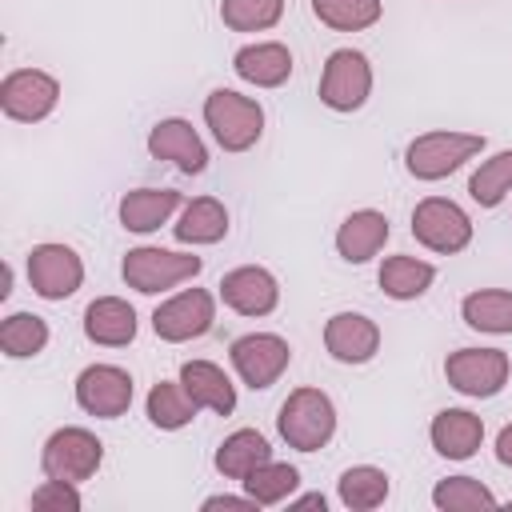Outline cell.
<instances>
[{
	"label": "cell",
	"instance_id": "1",
	"mask_svg": "<svg viewBox=\"0 0 512 512\" xmlns=\"http://www.w3.org/2000/svg\"><path fill=\"white\" fill-rule=\"evenodd\" d=\"M484 136L480 132H464V128H436V132H420L408 140L404 148V168L412 180L436 184L452 172H460L468 160H476L484 152Z\"/></svg>",
	"mask_w": 512,
	"mask_h": 512
},
{
	"label": "cell",
	"instance_id": "2",
	"mask_svg": "<svg viewBox=\"0 0 512 512\" xmlns=\"http://www.w3.org/2000/svg\"><path fill=\"white\" fill-rule=\"evenodd\" d=\"M276 432L296 452H320L336 436V404L324 388H292L276 412Z\"/></svg>",
	"mask_w": 512,
	"mask_h": 512
},
{
	"label": "cell",
	"instance_id": "3",
	"mask_svg": "<svg viewBox=\"0 0 512 512\" xmlns=\"http://www.w3.org/2000/svg\"><path fill=\"white\" fill-rule=\"evenodd\" d=\"M204 272V260L192 252H176V248H156V244H140L128 248L120 260V276L132 292L140 296H160L168 288H180L188 280H196Z\"/></svg>",
	"mask_w": 512,
	"mask_h": 512
},
{
	"label": "cell",
	"instance_id": "4",
	"mask_svg": "<svg viewBox=\"0 0 512 512\" xmlns=\"http://www.w3.org/2000/svg\"><path fill=\"white\" fill-rule=\"evenodd\" d=\"M204 128L224 152H248L264 136V108L236 88H212L204 96Z\"/></svg>",
	"mask_w": 512,
	"mask_h": 512
},
{
	"label": "cell",
	"instance_id": "5",
	"mask_svg": "<svg viewBox=\"0 0 512 512\" xmlns=\"http://www.w3.org/2000/svg\"><path fill=\"white\" fill-rule=\"evenodd\" d=\"M100 464H104V440L92 428H80V424L56 428L40 448V472L52 476V480L84 484L100 472Z\"/></svg>",
	"mask_w": 512,
	"mask_h": 512
},
{
	"label": "cell",
	"instance_id": "6",
	"mask_svg": "<svg viewBox=\"0 0 512 512\" xmlns=\"http://www.w3.org/2000/svg\"><path fill=\"white\" fill-rule=\"evenodd\" d=\"M372 84H376L372 60H368L360 48H336V52H328V60H324L316 96H320V104H324L328 112H340V116H344V112H360V108L368 104Z\"/></svg>",
	"mask_w": 512,
	"mask_h": 512
},
{
	"label": "cell",
	"instance_id": "7",
	"mask_svg": "<svg viewBox=\"0 0 512 512\" xmlns=\"http://www.w3.org/2000/svg\"><path fill=\"white\" fill-rule=\"evenodd\" d=\"M412 236H416V244H424L436 256H456V252H464L472 244L476 224H472V216L456 200L424 196L412 208Z\"/></svg>",
	"mask_w": 512,
	"mask_h": 512
},
{
	"label": "cell",
	"instance_id": "8",
	"mask_svg": "<svg viewBox=\"0 0 512 512\" xmlns=\"http://www.w3.org/2000/svg\"><path fill=\"white\" fill-rule=\"evenodd\" d=\"M512 360L504 348H456L444 360V380L468 400H492L504 392Z\"/></svg>",
	"mask_w": 512,
	"mask_h": 512
},
{
	"label": "cell",
	"instance_id": "9",
	"mask_svg": "<svg viewBox=\"0 0 512 512\" xmlns=\"http://www.w3.org/2000/svg\"><path fill=\"white\" fill-rule=\"evenodd\" d=\"M228 360H232L240 384H248L252 392H264V388H272L288 372L292 344L280 332H244V336L232 340Z\"/></svg>",
	"mask_w": 512,
	"mask_h": 512
},
{
	"label": "cell",
	"instance_id": "10",
	"mask_svg": "<svg viewBox=\"0 0 512 512\" xmlns=\"http://www.w3.org/2000/svg\"><path fill=\"white\" fill-rule=\"evenodd\" d=\"M216 324V296L208 288H180L176 296L160 300L152 312V332L164 344H188L212 332Z\"/></svg>",
	"mask_w": 512,
	"mask_h": 512
},
{
	"label": "cell",
	"instance_id": "11",
	"mask_svg": "<svg viewBox=\"0 0 512 512\" xmlns=\"http://www.w3.org/2000/svg\"><path fill=\"white\" fill-rule=\"evenodd\" d=\"M60 104V80L44 68H16L0 80V112L16 124H40Z\"/></svg>",
	"mask_w": 512,
	"mask_h": 512
},
{
	"label": "cell",
	"instance_id": "12",
	"mask_svg": "<svg viewBox=\"0 0 512 512\" xmlns=\"http://www.w3.org/2000/svg\"><path fill=\"white\" fill-rule=\"evenodd\" d=\"M28 284L40 300H68L80 292L84 284V260L72 244L60 240H44L28 252Z\"/></svg>",
	"mask_w": 512,
	"mask_h": 512
},
{
	"label": "cell",
	"instance_id": "13",
	"mask_svg": "<svg viewBox=\"0 0 512 512\" xmlns=\"http://www.w3.org/2000/svg\"><path fill=\"white\" fill-rule=\"evenodd\" d=\"M72 392H76L80 412H88V416H96V420H116V416H124V412L132 408V396H136L132 372L120 368V364H88V368H80Z\"/></svg>",
	"mask_w": 512,
	"mask_h": 512
},
{
	"label": "cell",
	"instance_id": "14",
	"mask_svg": "<svg viewBox=\"0 0 512 512\" xmlns=\"http://www.w3.org/2000/svg\"><path fill=\"white\" fill-rule=\"evenodd\" d=\"M148 156L152 160H164V164H172L176 172H184V176H200L204 168H208V148H204V140H200V132L184 120V116H164V120H156L152 128H148Z\"/></svg>",
	"mask_w": 512,
	"mask_h": 512
},
{
	"label": "cell",
	"instance_id": "15",
	"mask_svg": "<svg viewBox=\"0 0 512 512\" xmlns=\"http://www.w3.org/2000/svg\"><path fill=\"white\" fill-rule=\"evenodd\" d=\"M220 300L236 316L260 320V316H272L276 312V304H280V280L268 268H260V264H240V268L224 272Z\"/></svg>",
	"mask_w": 512,
	"mask_h": 512
},
{
	"label": "cell",
	"instance_id": "16",
	"mask_svg": "<svg viewBox=\"0 0 512 512\" xmlns=\"http://www.w3.org/2000/svg\"><path fill=\"white\" fill-rule=\"evenodd\" d=\"M324 352L336 360V364H368L376 352H380V324L364 312H332L324 320Z\"/></svg>",
	"mask_w": 512,
	"mask_h": 512
},
{
	"label": "cell",
	"instance_id": "17",
	"mask_svg": "<svg viewBox=\"0 0 512 512\" xmlns=\"http://www.w3.org/2000/svg\"><path fill=\"white\" fill-rule=\"evenodd\" d=\"M180 208H184V196H180L176 188H132V192L120 196L116 216H120V228H124V232L152 236V232H160Z\"/></svg>",
	"mask_w": 512,
	"mask_h": 512
},
{
	"label": "cell",
	"instance_id": "18",
	"mask_svg": "<svg viewBox=\"0 0 512 512\" xmlns=\"http://www.w3.org/2000/svg\"><path fill=\"white\" fill-rule=\"evenodd\" d=\"M388 236H392V228L380 208H356L336 228V256L344 264H368L372 256H380Z\"/></svg>",
	"mask_w": 512,
	"mask_h": 512
},
{
	"label": "cell",
	"instance_id": "19",
	"mask_svg": "<svg viewBox=\"0 0 512 512\" xmlns=\"http://www.w3.org/2000/svg\"><path fill=\"white\" fill-rule=\"evenodd\" d=\"M428 440L444 460H472L484 444V420L472 408H440L428 424Z\"/></svg>",
	"mask_w": 512,
	"mask_h": 512
},
{
	"label": "cell",
	"instance_id": "20",
	"mask_svg": "<svg viewBox=\"0 0 512 512\" xmlns=\"http://www.w3.org/2000/svg\"><path fill=\"white\" fill-rule=\"evenodd\" d=\"M296 60H292V48L280 44V40H256V44H244L236 48L232 56V72L252 84V88H280L288 84Z\"/></svg>",
	"mask_w": 512,
	"mask_h": 512
},
{
	"label": "cell",
	"instance_id": "21",
	"mask_svg": "<svg viewBox=\"0 0 512 512\" xmlns=\"http://www.w3.org/2000/svg\"><path fill=\"white\" fill-rule=\"evenodd\" d=\"M136 308L120 296H96L88 308H84V336L100 348H124L136 340Z\"/></svg>",
	"mask_w": 512,
	"mask_h": 512
},
{
	"label": "cell",
	"instance_id": "22",
	"mask_svg": "<svg viewBox=\"0 0 512 512\" xmlns=\"http://www.w3.org/2000/svg\"><path fill=\"white\" fill-rule=\"evenodd\" d=\"M180 384L188 388V396L200 408H208L216 416H232L236 412V384H232V376L220 364H212V360H184L180 364Z\"/></svg>",
	"mask_w": 512,
	"mask_h": 512
},
{
	"label": "cell",
	"instance_id": "23",
	"mask_svg": "<svg viewBox=\"0 0 512 512\" xmlns=\"http://www.w3.org/2000/svg\"><path fill=\"white\" fill-rule=\"evenodd\" d=\"M228 208L216 200V196H196V200H184L176 224H172V236L180 244H192V248H204V244H220L228 236Z\"/></svg>",
	"mask_w": 512,
	"mask_h": 512
},
{
	"label": "cell",
	"instance_id": "24",
	"mask_svg": "<svg viewBox=\"0 0 512 512\" xmlns=\"http://www.w3.org/2000/svg\"><path fill=\"white\" fill-rule=\"evenodd\" d=\"M268 460H272V444H268V436L256 432V428H236V432H228V436L220 440L216 456H212V464H216V472H220L224 480H244L248 472H256V468L268 464Z\"/></svg>",
	"mask_w": 512,
	"mask_h": 512
},
{
	"label": "cell",
	"instance_id": "25",
	"mask_svg": "<svg viewBox=\"0 0 512 512\" xmlns=\"http://www.w3.org/2000/svg\"><path fill=\"white\" fill-rule=\"evenodd\" d=\"M376 280H380V288H384L388 300L408 304V300H420L436 284V264L432 260H420V256H404V252L400 256H384Z\"/></svg>",
	"mask_w": 512,
	"mask_h": 512
},
{
	"label": "cell",
	"instance_id": "26",
	"mask_svg": "<svg viewBox=\"0 0 512 512\" xmlns=\"http://www.w3.org/2000/svg\"><path fill=\"white\" fill-rule=\"evenodd\" d=\"M196 412H200V404L188 396V388L180 384V376L152 384L148 396H144V416H148V424L160 428V432H180V428H188V424L196 420Z\"/></svg>",
	"mask_w": 512,
	"mask_h": 512
},
{
	"label": "cell",
	"instance_id": "27",
	"mask_svg": "<svg viewBox=\"0 0 512 512\" xmlns=\"http://www.w3.org/2000/svg\"><path fill=\"white\" fill-rule=\"evenodd\" d=\"M460 320L472 332L512 336V292L508 288H476L460 300Z\"/></svg>",
	"mask_w": 512,
	"mask_h": 512
},
{
	"label": "cell",
	"instance_id": "28",
	"mask_svg": "<svg viewBox=\"0 0 512 512\" xmlns=\"http://www.w3.org/2000/svg\"><path fill=\"white\" fill-rule=\"evenodd\" d=\"M388 492H392V476L376 464H352L336 480V496L348 512H372L388 500Z\"/></svg>",
	"mask_w": 512,
	"mask_h": 512
},
{
	"label": "cell",
	"instance_id": "29",
	"mask_svg": "<svg viewBox=\"0 0 512 512\" xmlns=\"http://www.w3.org/2000/svg\"><path fill=\"white\" fill-rule=\"evenodd\" d=\"M48 320L36 312H8L0 320V352L8 360H32L48 348Z\"/></svg>",
	"mask_w": 512,
	"mask_h": 512
},
{
	"label": "cell",
	"instance_id": "30",
	"mask_svg": "<svg viewBox=\"0 0 512 512\" xmlns=\"http://www.w3.org/2000/svg\"><path fill=\"white\" fill-rule=\"evenodd\" d=\"M240 488H244L260 508L288 504L292 492L300 488V468H296V464H284V460H268V464H260L256 472H248V476L240 480Z\"/></svg>",
	"mask_w": 512,
	"mask_h": 512
},
{
	"label": "cell",
	"instance_id": "31",
	"mask_svg": "<svg viewBox=\"0 0 512 512\" xmlns=\"http://www.w3.org/2000/svg\"><path fill=\"white\" fill-rule=\"evenodd\" d=\"M468 196L480 208H496L512 196V148L492 152L488 160H480V168L468 176Z\"/></svg>",
	"mask_w": 512,
	"mask_h": 512
},
{
	"label": "cell",
	"instance_id": "32",
	"mask_svg": "<svg viewBox=\"0 0 512 512\" xmlns=\"http://www.w3.org/2000/svg\"><path fill=\"white\" fill-rule=\"evenodd\" d=\"M312 16L332 32H368L384 16V0H312Z\"/></svg>",
	"mask_w": 512,
	"mask_h": 512
},
{
	"label": "cell",
	"instance_id": "33",
	"mask_svg": "<svg viewBox=\"0 0 512 512\" xmlns=\"http://www.w3.org/2000/svg\"><path fill=\"white\" fill-rule=\"evenodd\" d=\"M432 504H436L440 512H476V508H496L500 500H496V492H492L484 480H476V476H444V480H436V488H432Z\"/></svg>",
	"mask_w": 512,
	"mask_h": 512
},
{
	"label": "cell",
	"instance_id": "34",
	"mask_svg": "<svg viewBox=\"0 0 512 512\" xmlns=\"http://www.w3.org/2000/svg\"><path fill=\"white\" fill-rule=\"evenodd\" d=\"M220 20L232 32H268L284 20V0H220Z\"/></svg>",
	"mask_w": 512,
	"mask_h": 512
},
{
	"label": "cell",
	"instance_id": "35",
	"mask_svg": "<svg viewBox=\"0 0 512 512\" xmlns=\"http://www.w3.org/2000/svg\"><path fill=\"white\" fill-rule=\"evenodd\" d=\"M32 508H48V512H80L84 508V496H80V484H68V480H52L44 476L36 488H32Z\"/></svg>",
	"mask_w": 512,
	"mask_h": 512
},
{
	"label": "cell",
	"instance_id": "36",
	"mask_svg": "<svg viewBox=\"0 0 512 512\" xmlns=\"http://www.w3.org/2000/svg\"><path fill=\"white\" fill-rule=\"evenodd\" d=\"M200 508H204V512H260V504H256L248 492H240V496H232V492H216V496H204Z\"/></svg>",
	"mask_w": 512,
	"mask_h": 512
},
{
	"label": "cell",
	"instance_id": "37",
	"mask_svg": "<svg viewBox=\"0 0 512 512\" xmlns=\"http://www.w3.org/2000/svg\"><path fill=\"white\" fill-rule=\"evenodd\" d=\"M288 508H292V512H304V508H320V512H324V508H328V496H324V492H304V496H292Z\"/></svg>",
	"mask_w": 512,
	"mask_h": 512
},
{
	"label": "cell",
	"instance_id": "38",
	"mask_svg": "<svg viewBox=\"0 0 512 512\" xmlns=\"http://www.w3.org/2000/svg\"><path fill=\"white\" fill-rule=\"evenodd\" d=\"M496 460H500L504 468H512V424H504V428L496 432Z\"/></svg>",
	"mask_w": 512,
	"mask_h": 512
}]
</instances>
